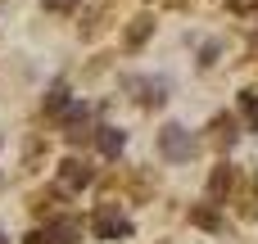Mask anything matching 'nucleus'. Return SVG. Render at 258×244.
Returning <instances> with one entry per match:
<instances>
[{
    "label": "nucleus",
    "mask_w": 258,
    "mask_h": 244,
    "mask_svg": "<svg viewBox=\"0 0 258 244\" xmlns=\"http://www.w3.org/2000/svg\"><path fill=\"white\" fill-rule=\"evenodd\" d=\"M209 145H213L218 154H227V149L236 145V113H218V118L209 122Z\"/></svg>",
    "instance_id": "obj_5"
},
{
    "label": "nucleus",
    "mask_w": 258,
    "mask_h": 244,
    "mask_svg": "<svg viewBox=\"0 0 258 244\" xmlns=\"http://www.w3.org/2000/svg\"><path fill=\"white\" fill-rule=\"evenodd\" d=\"M122 86H127V95H136V104H145V109H154V104L168 100V86H163L159 77H127Z\"/></svg>",
    "instance_id": "obj_4"
},
{
    "label": "nucleus",
    "mask_w": 258,
    "mask_h": 244,
    "mask_svg": "<svg viewBox=\"0 0 258 244\" xmlns=\"http://www.w3.org/2000/svg\"><path fill=\"white\" fill-rule=\"evenodd\" d=\"M77 231H82V226H77L73 217H54L41 235H45V244H73V240H77Z\"/></svg>",
    "instance_id": "obj_10"
},
{
    "label": "nucleus",
    "mask_w": 258,
    "mask_h": 244,
    "mask_svg": "<svg viewBox=\"0 0 258 244\" xmlns=\"http://www.w3.org/2000/svg\"><path fill=\"white\" fill-rule=\"evenodd\" d=\"M63 109H68V86L54 82V86L45 91V113H63Z\"/></svg>",
    "instance_id": "obj_12"
},
{
    "label": "nucleus",
    "mask_w": 258,
    "mask_h": 244,
    "mask_svg": "<svg viewBox=\"0 0 258 244\" xmlns=\"http://www.w3.org/2000/svg\"><path fill=\"white\" fill-rule=\"evenodd\" d=\"M59 181H63V190H86L91 186V168L82 158H63L59 163Z\"/></svg>",
    "instance_id": "obj_7"
},
{
    "label": "nucleus",
    "mask_w": 258,
    "mask_h": 244,
    "mask_svg": "<svg viewBox=\"0 0 258 244\" xmlns=\"http://www.w3.org/2000/svg\"><path fill=\"white\" fill-rule=\"evenodd\" d=\"M254 54H258V41H254Z\"/></svg>",
    "instance_id": "obj_18"
},
{
    "label": "nucleus",
    "mask_w": 258,
    "mask_h": 244,
    "mask_svg": "<svg viewBox=\"0 0 258 244\" xmlns=\"http://www.w3.org/2000/svg\"><path fill=\"white\" fill-rule=\"evenodd\" d=\"M27 244H45V235H27Z\"/></svg>",
    "instance_id": "obj_16"
},
{
    "label": "nucleus",
    "mask_w": 258,
    "mask_h": 244,
    "mask_svg": "<svg viewBox=\"0 0 258 244\" xmlns=\"http://www.w3.org/2000/svg\"><path fill=\"white\" fill-rule=\"evenodd\" d=\"M190 222L204 226V231H222V217H218L213 204H195V208H190Z\"/></svg>",
    "instance_id": "obj_11"
},
{
    "label": "nucleus",
    "mask_w": 258,
    "mask_h": 244,
    "mask_svg": "<svg viewBox=\"0 0 258 244\" xmlns=\"http://www.w3.org/2000/svg\"><path fill=\"white\" fill-rule=\"evenodd\" d=\"M240 109L249 113V127L258 131V91H240Z\"/></svg>",
    "instance_id": "obj_14"
},
{
    "label": "nucleus",
    "mask_w": 258,
    "mask_h": 244,
    "mask_svg": "<svg viewBox=\"0 0 258 244\" xmlns=\"http://www.w3.org/2000/svg\"><path fill=\"white\" fill-rule=\"evenodd\" d=\"M45 9L50 14H68V9H77V0H45Z\"/></svg>",
    "instance_id": "obj_15"
},
{
    "label": "nucleus",
    "mask_w": 258,
    "mask_h": 244,
    "mask_svg": "<svg viewBox=\"0 0 258 244\" xmlns=\"http://www.w3.org/2000/svg\"><path fill=\"white\" fill-rule=\"evenodd\" d=\"M91 231H95L100 240H127V235H132V222H127V213H122L118 204H100V208L91 213Z\"/></svg>",
    "instance_id": "obj_2"
},
{
    "label": "nucleus",
    "mask_w": 258,
    "mask_h": 244,
    "mask_svg": "<svg viewBox=\"0 0 258 244\" xmlns=\"http://www.w3.org/2000/svg\"><path fill=\"white\" fill-rule=\"evenodd\" d=\"M0 244H5V231H0Z\"/></svg>",
    "instance_id": "obj_17"
},
{
    "label": "nucleus",
    "mask_w": 258,
    "mask_h": 244,
    "mask_svg": "<svg viewBox=\"0 0 258 244\" xmlns=\"http://www.w3.org/2000/svg\"><path fill=\"white\" fill-rule=\"evenodd\" d=\"M231 186H236V168L222 158V163L213 168V177H209V204H222V199L231 195Z\"/></svg>",
    "instance_id": "obj_6"
},
{
    "label": "nucleus",
    "mask_w": 258,
    "mask_h": 244,
    "mask_svg": "<svg viewBox=\"0 0 258 244\" xmlns=\"http://www.w3.org/2000/svg\"><path fill=\"white\" fill-rule=\"evenodd\" d=\"M122 145H127V131H118V127H95V154L118 158V154H122Z\"/></svg>",
    "instance_id": "obj_8"
},
{
    "label": "nucleus",
    "mask_w": 258,
    "mask_h": 244,
    "mask_svg": "<svg viewBox=\"0 0 258 244\" xmlns=\"http://www.w3.org/2000/svg\"><path fill=\"white\" fill-rule=\"evenodd\" d=\"M159 154H163L168 163H190V158L200 154V140H195V131H186L181 122H168V127L159 131Z\"/></svg>",
    "instance_id": "obj_1"
},
{
    "label": "nucleus",
    "mask_w": 258,
    "mask_h": 244,
    "mask_svg": "<svg viewBox=\"0 0 258 244\" xmlns=\"http://www.w3.org/2000/svg\"><path fill=\"white\" fill-rule=\"evenodd\" d=\"M150 32H154V18H150V14H136V18L127 23V32H122V45H127V50H141V45L150 41Z\"/></svg>",
    "instance_id": "obj_9"
},
{
    "label": "nucleus",
    "mask_w": 258,
    "mask_h": 244,
    "mask_svg": "<svg viewBox=\"0 0 258 244\" xmlns=\"http://www.w3.org/2000/svg\"><path fill=\"white\" fill-rule=\"evenodd\" d=\"M59 199H63V190H41V195L32 199V213H41V217H45V213H54V204H59Z\"/></svg>",
    "instance_id": "obj_13"
},
{
    "label": "nucleus",
    "mask_w": 258,
    "mask_h": 244,
    "mask_svg": "<svg viewBox=\"0 0 258 244\" xmlns=\"http://www.w3.org/2000/svg\"><path fill=\"white\" fill-rule=\"evenodd\" d=\"M63 140H68V145L95 140V131H91V104H68V109H63Z\"/></svg>",
    "instance_id": "obj_3"
}]
</instances>
